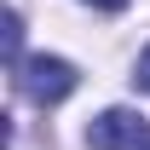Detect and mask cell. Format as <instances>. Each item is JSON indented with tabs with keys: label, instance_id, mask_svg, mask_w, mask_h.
Returning a JSON list of instances; mask_svg holds the SVG:
<instances>
[{
	"label": "cell",
	"instance_id": "6da1fadb",
	"mask_svg": "<svg viewBox=\"0 0 150 150\" xmlns=\"http://www.w3.org/2000/svg\"><path fill=\"white\" fill-rule=\"evenodd\" d=\"M75 81H81V75H75L69 58H46L40 52V58H23L18 64V87L35 98L40 110H46V104H64V98L75 93Z\"/></svg>",
	"mask_w": 150,
	"mask_h": 150
},
{
	"label": "cell",
	"instance_id": "7a4b0ae2",
	"mask_svg": "<svg viewBox=\"0 0 150 150\" xmlns=\"http://www.w3.org/2000/svg\"><path fill=\"white\" fill-rule=\"evenodd\" d=\"M87 144L93 150H150V121L139 110H104L87 127Z\"/></svg>",
	"mask_w": 150,
	"mask_h": 150
},
{
	"label": "cell",
	"instance_id": "3957f363",
	"mask_svg": "<svg viewBox=\"0 0 150 150\" xmlns=\"http://www.w3.org/2000/svg\"><path fill=\"white\" fill-rule=\"evenodd\" d=\"M6 58H12V69L23 64V18H18V12L6 18Z\"/></svg>",
	"mask_w": 150,
	"mask_h": 150
},
{
	"label": "cell",
	"instance_id": "277c9868",
	"mask_svg": "<svg viewBox=\"0 0 150 150\" xmlns=\"http://www.w3.org/2000/svg\"><path fill=\"white\" fill-rule=\"evenodd\" d=\"M133 81H139V87L150 93V46H144V58H139V75H133Z\"/></svg>",
	"mask_w": 150,
	"mask_h": 150
},
{
	"label": "cell",
	"instance_id": "5b68a950",
	"mask_svg": "<svg viewBox=\"0 0 150 150\" xmlns=\"http://www.w3.org/2000/svg\"><path fill=\"white\" fill-rule=\"evenodd\" d=\"M87 6H98V12H121L127 0H87Z\"/></svg>",
	"mask_w": 150,
	"mask_h": 150
}]
</instances>
